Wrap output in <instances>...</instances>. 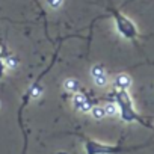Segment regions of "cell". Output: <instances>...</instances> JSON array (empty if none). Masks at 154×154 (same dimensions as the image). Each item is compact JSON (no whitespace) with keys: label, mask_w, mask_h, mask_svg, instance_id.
I'll return each instance as SVG.
<instances>
[{"label":"cell","mask_w":154,"mask_h":154,"mask_svg":"<svg viewBox=\"0 0 154 154\" xmlns=\"http://www.w3.org/2000/svg\"><path fill=\"white\" fill-rule=\"evenodd\" d=\"M57 154H66V152H57Z\"/></svg>","instance_id":"obj_13"},{"label":"cell","mask_w":154,"mask_h":154,"mask_svg":"<svg viewBox=\"0 0 154 154\" xmlns=\"http://www.w3.org/2000/svg\"><path fill=\"white\" fill-rule=\"evenodd\" d=\"M104 74H106V69H104V66H103L101 63H97V65H94V66L91 68L92 79H95V77H98V75H104Z\"/></svg>","instance_id":"obj_9"},{"label":"cell","mask_w":154,"mask_h":154,"mask_svg":"<svg viewBox=\"0 0 154 154\" xmlns=\"http://www.w3.org/2000/svg\"><path fill=\"white\" fill-rule=\"evenodd\" d=\"M8 66H6V62H5V57L2 56V53H0V79L3 77V74H5V69H6Z\"/></svg>","instance_id":"obj_12"},{"label":"cell","mask_w":154,"mask_h":154,"mask_svg":"<svg viewBox=\"0 0 154 154\" xmlns=\"http://www.w3.org/2000/svg\"><path fill=\"white\" fill-rule=\"evenodd\" d=\"M85 149H86V154H116L119 151V148H116V146L104 145L97 140H86Z\"/></svg>","instance_id":"obj_3"},{"label":"cell","mask_w":154,"mask_h":154,"mask_svg":"<svg viewBox=\"0 0 154 154\" xmlns=\"http://www.w3.org/2000/svg\"><path fill=\"white\" fill-rule=\"evenodd\" d=\"M104 110H106V116H116L119 113V109H118V104L116 103H106L104 104Z\"/></svg>","instance_id":"obj_7"},{"label":"cell","mask_w":154,"mask_h":154,"mask_svg":"<svg viewBox=\"0 0 154 154\" xmlns=\"http://www.w3.org/2000/svg\"><path fill=\"white\" fill-rule=\"evenodd\" d=\"M113 85L116 89H122V91H128V88L131 86V79L127 74H118L113 79Z\"/></svg>","instance_id":"obj_5"},{"label":"cell","mask_w":154,"mask_h":154,"mask_svg":"<svg viewBox=\"0 0 154 154\" xmlns=\"http://www.w3.org/2000/svg\"><path fill=\"white\" fill-rule=\"evenodd\" d=\"M115 103L118 104L119 115H121V118H122L125 122L140 121L139 115L136 113V110H134V107H133L131 98H130V95H128L127 91L116 89V91H115Z\"/></svg>","instance_id":"obj_1"},{"label":"cell","mask_w":154,"mask_h":154,"mask_svg":"<svg viewBox=\"0 0 154 154\" xmlns=\"http://www.w3.org/2000/svg\"><path fill=\"white\" fill-rule=\"evenodd\" d=\"M91 115H92V118H95V119H104V118H106L104 106H94V107L91 109Z\"/></svg>","instance_id":"obj_8"},{"label":"cell","mask_w":154,"mask_h":154,"mask_svg":"<svg viewBox=\"0 0 154 154\" xmlns=\"http://www.w3.org/2000/svg\"><path fill=\"white\" fill-rule=\"evenodd\" d=\"M79 88H80V83L77 82L75 79H66L63 82V89L66 92H71V94H77L79 92Z\"/></svg>","instance_id":"obj_6"},{"label":"cell","mask_w":154,"mask_h":154,"mask_svg":"<svg viewBox=\"0 0 154 154\" xmlns=\"http://www.w3.org/2000/svg\"><path fill=\"white\" fill-rule=\"evenodd\" d=\"M112 14H113V18H115V26H116V30L125 38V39H134L137 36V29L134 26V23L127 18L124 14L112 9Z\"/></svg>","instance_id":"obj_2"},{"label":"cell","mask_w":154,"mask_h":154,"mask_svg":"<svg viewBox=\"0 0 154 154\" xmlns=\"http://www.w3.org/2000/svg\"><path fill=\"white\" fill-rule=\"evenodd\" d=\"M62 3H63V0H47V5H48L51 9H57V8H60Z\"/></svg>","instance_id":"obj_11"},{"label":"cell","mask_w":154,"mask_h":154,"mask_svg":"<svg viewBox=\"0 0 154 154\" xmlns=\"http://www.w3.org/2000/svg\"><path fill=\"white\" fill-rule=\"evenodd\" d=\"M92 80H94V83H95L98 88H106V86L109 85V77H107V74L98 75V77H95V79H92Z\"/></svg>","instance_id":"obj_10"},{"label":"cell","mask_w":154,"mask_h":154,"mask_svg":"<svg viewBox=\"0 0 154 154\" xmlns=\"http://www.w3.org/2000/svg\"><path fill=\"white\" fill-rule=\"evenodd\" d=\"M72 106H74V109H75V110L83 112V113L91 112V109L94 107V106L91 104V101L86 98V95L79 94V92L74 94V97H72Z\"/></svg>","instance_id":"obj_4"}]
</instances>
